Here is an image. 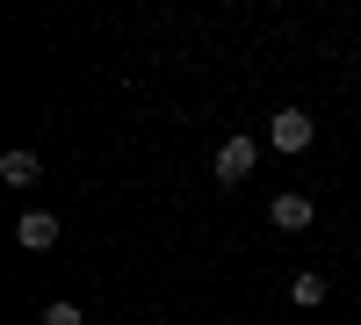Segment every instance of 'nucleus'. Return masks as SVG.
<instances>
[{"mask_svg":"<svg viewBox=\"0 0 361 325\" xmlns=\"http://www.w3.org/2000/svg\"><path fill=\"white\" fill-rule=\"evenodd\" d=\"M253 166H260V145H253V137H224V145H217V181H224V188H238Z\"/></svg>","mask_w":361,"mask_h":325,"instance_id":"nucleus-1","label":"nucleus"},{"mask_svg":"<svg viewBox=\"0 0 361 325\" xmlns=\"http://www.w3.org/2000/svg\"><path fill=\"white\" fill-rule=\"evenodd\" d=\"M267 137H275V152H311V116L304 109H275V123H267Z\"/></svg>","mask_w":361,"mask_h":325,"instance_id":"nucleus-2","label":"nucleus"},{"mask_svg":"<svg viewBox=\"0 0 361 325\" xmlns=\"http://www.w3.org/2000/svg\"><path fill=\"white\" fill-rule=\"evenodd\" d=\"M15 239H22L29 253H51V246H58V217H51V210H29V217L15 224Z\"/></svg>","mask_w":361,"mask_h":325,"instance_id":"nucleus-3","label":"nucleus"},{"mask_svg":"<svg viewBox=\"0 0 361 325\" xmlns=\"http://www.w3.org/2000/svg\"><path fill=\"white\" fill-rule=\"evenodd\" d=\"M267 224H275V231H304L311 224V195H275V202H267Z\"/></svg>","mask_w":361,"mask_h":325,"instance_id":"nucleus-4","label":"nucleus"},{"mask_svg":"<svg viewBox=\"0 0 361 325\" xmlns=\"http://www.w3.org/2000/svg\"><path fill=\"white\" fill-rule=\"evenodd\" d=\"M289 297H296V304H304V311H318L325 297H333V282H325L318 268H304V275H296V282H289Z\"/></svg>","mask_w":361,"mask_h":325,"instance_id":"nucleus-5","label":"nucleus"},{"mask_svg":"<svg viewBox=\"0 0 361 325\" xmlns=\"http://www.w3.org/2000/svg\"><path fill=\"white\" fill-rule=\"evenodd\" d=\"M0 181H8V188H29V181H37V152H22V145H15V152L0 159Z\"/></svg>","mask_w":361,"mask_h":325,"instance_id":"nucleus-6","label":"nucleus"},{"mask_svg":"<svg viewBox=\"0 0 361 325\" xmlns=\"http://www.w3.org/2000/svg\"><path fill=\"white\" fill-rule=\"evenodd\" d=\"M44 325H87L80 304H44Z\"/></svg>","mask_w":361,"mask_h":325,"instance_id":"nucleus-7","label":"nucleus"}]
</instances>
